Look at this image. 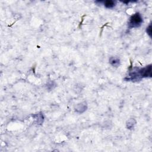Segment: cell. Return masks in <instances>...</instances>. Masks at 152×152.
<instances>
[{"label": "cell", "mask_w": 152, "mask_h": 152, "mask_svg": "<svg viewBox=\"0 0 152 152\" xmlns=\"http://www.w3.org/2000/svg\"><path fill=\"white\" fill-rule=\"evenodd\" d=\"M134 121V120H129L128 121V123H127V128H129V129H131V128H133V127H134V125L135 123H133V122Z\"/></svg>", "instance_id": "5"}, {"label": "cell", "mask_w": 152, "mask_h": 152, "mask_svg": "<svg viewBox=\"0 0 152 152\" xmlns=\"http://www.w3.org/2000/svg\"><path fill=\"white\" fill-rule=\"evenodd\" d=\"M104 3V6L107 9H112V8L114 7L116 5V3L115 1H111V0H109V1H105L103 2Z\"/></svg>", "instance_id": "4"}, {"label": "cell", "mask_w": 152, "mask_h": 152, "mask_svg": "<svg viewBox=\"0 0 152 152\" xmlns=\"http://www.w3.org/2000/svg\"><path fill=\"white\" fill-rule=\"evenodd\" d=\"M109 62L113 67H118L120 65V60L117 57H111L109 59Z\"/></svg>", "instance_id": "3"}, {"label": "cell", "mask_w": 152, "mask_h": 152, "mask_svg": "<svg viewBox=\"0 0 152 152\" xmlns=\"http://www.w3.org/2000/svg\"><path fill=\"white\" fill-rule=\"evenodd\" d=\"M80 109H81V113L82 112H83V109L84 110V111H85V110H86V107L85 105H83V103H81V104H79V105L77 106V108H76V110H80Z\"/></svg>", "instance_id": "6"}, {"label": "cell", "mask_w": 152, "mask_h": 152, "mask_svg": "<svg viewBox=\"0 0 152 152\" xmlns=\"http://www.w3.org/2000/svg\"><path fill=\"white\" fill-rule=\"evenodd\" d=\"M143 18L140 13H137L132 16L129 20V27L137 28L140 27L143 23Z\"/></svg>", "instance_id": "1"}, {"label": "cell", "mask_w": 152, "mask_h": 152, "mask_svg": "<svg viewBox=\"0 0 152 152\" xmlns=\"http://www.w3.org/2000/svg\"><path fill=\"white\" fill-rule=\"evenodd\" d=\"M137 73L140 78H146V77H151V65H149L141 69H138Z\"/></svg>", "instance_id": "2"}, {"label": "cell", "mask_w": 152, "mask_h": 152, "mask_svg": "<svg viewBox=\"0 0 152 152\" xmlns=\"http://www.w3.org/2000/svg\"><path fill=\"white\" fill-rule=\"evenodd\" d=\"M151 24H150L149 26H148L147 27V30H146V32H147V34H148V35H149V36L150 37H151V34H152V30H151Z\"/></svg>", "instance_id": "7"}]
</instances>
